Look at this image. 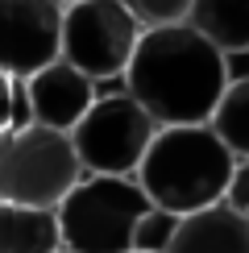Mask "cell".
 Segmentation results:
<instances>
[{
  "mask_svg": "<svg viewBox=\"0 0 249 253\" xmlns=\"http://www.w3.org/2000/svg\"><path fill=\"white\" fill-rule=\"evenodd\" d=\"M58 4H62V8H67V4H75V0H58Z\"/></svg>",
  "mask_w": 249,
  "mask_h": 253,
  "instance_id": "17",
  "label": "cell"
},
{
  "mask_svg": "<svg viewBox=\"0 0 249 253\" xmlns=\"http://www.w3.org/2000/svg\"><path fill=\"white\" fill-rule=\"evenodd\" d=\"M129 96L162 125H208L228 87V54L187 21L145 29L124 71Z\"/></svg>",
  "mask_w": 249,
  "mask_h": 253,
  "instance_id": "1",
  "label": "cell"
},
{
  "mask_svg": "<svg viewBox=\"0 0 249 253\" xmlns=\"http://www.w3.org/2000/svg\"><path fill=\"white\" fill-rule=\"evenodd\" d=\"M34 125V108H29V87L21 75H4L0 71V133Z\"/></svg>",
  "mask_w": 249,
  "mask_h": 253,
  "instance_id": "14",
  "label": "cell"
},
{
  "mask_svg": "<svg viewBox=\"0 0 249 253\" xmlns=\"http://www.w3.org/2000/svg\"><path fill=\"white\" fill-rule=\"evenodd\" d=\"M224 204L249 216V158H237L233 178H228V191H224Z\"/></svg>",
  "mask_w": 249,
  "mask_h": 253,
  "instance_id": "16",
  "label": "cell"
},
{
  "mask_svg": "<svg viewBox=\"0 0 249 253\" xmlns=\"http://www.w3.org/2000/svg\"><path fill=\"white\" fill-rule=\"evenodd\" d=\"M150 195L137 178L83 174L54 208L62 249L71 253H133V228L150 212Z\"/></svg>",
  "mask_w": 249,
  "mask_h": 253,
  "instance_id": "3",
  "label": "cell"
},
{
  "mask_svg": "<svg viewBox=\"0 0 249 253\" xmlns=\"http://www.w3.org/2000/svg\"><path fill=\"white\" fill-rule=\"evenodd\" d=\"M166 253H249V216L228 208L224 199L191 212L179 220V233Z\"/></svg>",
  "mask_w": 249,
  "mask_h": 253,
  "instance_id": "9",
  "label": "cell"
},
{
  "mask_svg": "<svg viewBox=\"0 0 249 253\" xmlns=\"http://www.w3.org/2000/svg\"><path fill=\"white\" fill-rule=\"evenodd\" d=\"M58 212L25 204H0V253H58Z\"/></svg>",
  "mask_w": 249,
  "mask_h": 253,
  "instance_id": "10",
  "label": "cell"
},
{
  "mask_svg": "<svg viewBox=\"0 0 249 253\" xmlns=\"http://www.w3.org/2000/svg\"><path fill=\"white\" fill-rule=\"evenodd\" d=\"M179 220L183 216L166 212V208H150L133 228V253H166L174 233H179Z\"/></svg>",
  "mask_w": 249,
  "mask_h": 253,
  "instance_id": "13",
  "label": "cell"
},
{
  "mask_svg": "<svg viewBox=\"0 0 249 253\" xmlns=\"http://www.w3.org/2000/svg\"><path fill=\"white\" fill-rule=\"evenodd\" d=\"M141 34V21L121 0H75L62 8L58 58L87 79H117L129 71Z\"/></svg>",
  "mask_w": 249,
  "mask_h": 253,
  "instance_id": "6",
  "label": "cell"
},
{
  "mask_svg": "<svg viewBox=\"0 0 249 253\" xmlns=\"http://www.w3.org/2000/svg\"><path fill=\"white\" fill-rule=\"evenodd\" d=\"M58 253H71V249H58Z\"/></svg>",
  "mask_w": 249,
  "mask_h": 253,
  "instance_id": "18",
  "label": "cell"
},
{
  "mask_svg": "<svg viewBox=\"0 0 249 253\" xmlns=\"http://www.w3.org/2000/svg\"><path fill=\"white\" fill-rule=\"evenodd\" d=\"M187 25L220 54H249V0H191Z\"/></svg>",
  "mask_w": 249,
  "mask_h": 253,
  "instance_id": "11",
  "label": "cell"
},
{
  "mask_svg": "<svg viewBox=\"0 0 249 253\" xmlns=\"http://www.w3.org/2000/svg\"><path fill=\"white\" fill-rule=\"evenodd\" d=\"M237 154L216 137L212 125H166L137 166V183L154 208L191 216L220 204L233 178Z\"/></svg>",
  "mask_w": 249,
  "mask_h": 253,
  "instance_id": "2",
  "label": "cell"
},
{
  "mask_svg": "<svg viewBox=\"0 0 249 253\" xmlns=\"http://www.w3.org/2000/svg\"><path fill=\"white\" fill-rule=\"evenodd\" d=\"M83 178L71 133L46 125H21L0 133V204L54 208Z\"/></svg>",
  "mask_w": 249,
  "mask_h": 253,
  "instance_id": "4",
  "label": "cell"
},
{
  "mask_svg": "<svg viewBox=\"0 0 249 253\" xmlns=\"http://www.w3.org/2000/svg\"><path fill=\"white\" fill-rule=\"evenodd\" d=\"M158 129L162 125L124 91V96H104L91 104L87 117L71 129V145L79 154L83 174L137 178V166H141L145 150L154 145Z\"/></svg>",
  "mask_w": 249,
  "mask_h": 253,
  "instance_id": "5",
  "label": "cell"
},
{
  "mask_svg": "<svg viewBox=\"0 0 249 253\" xmlns=\"http://www.w3.org/2000/svg\"><path fill=\"white\" fill-rule=\"evenodd\" d=\"M25 87H29L34 121L46 125V129H62V133H71L96 104V79H87L79 67H71L62 58L42 67L38 75H29Z\"/></svg>",
  "mask_w": 249,
  "mask_h": 253,
  "instance_id": "8",
  "label": "cell"
},
{
  "mask_svg": "<svg viewBox=\"0 0 249 253\" xmlns=\"http://www.w3.org/2000/svg\"><path fill=\"white\" fill-rule=\"evenodd\" d=\"M216 137L233 150L237 158H249V75L245 79H228L220 104H216L212 121Z\"/></svg>",
  "mask_w": 249,
  "mask_h": 253,
  "instance_id": "12",
  "label": "cell"
},
{
  "mask_svg": "<svg viewBox=\"0 0 249 253\" xmlns=\"http://www.w3.org/2000/svg\"><path fill=\"white\" fill-rule=\"evenodd\" d=\"M133 17L141 21V29H158V25H179L191 13V0H121Z\"/></svg>",
  "mask_w": 249,
  "mask_h": 253,
  "instance_id": "15",
  "label": "cell"
},
{
  "mask_svg": "<svg viewBox=\"0 0 249 253\" xmlns=\"http://www.w3.org/2000/svg\"><path fill=\"white\" fill-rule=\"evenodd\" d=\"M62 4L58 0H0V71L38 75L58 58Z\"/></svg>",
  "mask_w": 249,
  "mask_h": 253,
  "instance_id": "7",
  "label": "cell"
}]
</instances>
